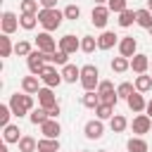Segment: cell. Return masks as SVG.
Returning <instances> with one entry per match:
<instances>
[{
    "mask_svg": "<svg viewBox=\"0 0 152 152\" xmlns=\"http://www.w3.org/2000/svg\"><path fill=\"white\" fill-rule=\"evenodd\" d=\"M116 21H119V26H121V28H128V26H133V24H135V12H133V10H124V12L119 14V19H116Z\"/></svg>",
    "mask_w": 152,
    "mask_h": 152,
    "instance_id": "cell-32",
    "label": "cell"
},
{
    "mask_svg": "<svg viewBox=\"0 0 152 152\" xmlns=\"http://www.w3.org/2000/svg\"><path fill=\"white\" fill-rule=\"evenodd\" d=\"M38 81H40V76H36V74L24 76V78H21V90H24V93H28V95H36V93L40 90Z\"/></svg>",
    "mask_w": 152,
    "mask_h": 152,
    "instance_id": "cell-19",
    "label": "cell"
},
{
    "mask_svg": "<svg viewBox=\"0 0 152 152\" xmlns=\"http://www.w3.org/2000/svg\"><path fill=\"white\" fill-rule=\"evenodd\" d=\"M7 104H10V109H12V114H14L17 119H21V116L31 114V109H36L33 95H28V93H14Z\"/></svg>",
    "mask_w": 152,
    "mask_h": 152,
    "instance_id": "cell-1",
    "label": "cell"
},
{
    "mask_svg": "<svg viewBox=\"0 0 152 152\" xmlns=\"http://www.w3.org/2000/svg\"><path fill=\"white\" fill-rule=\"evenodd\" d=\"M2 140L10 145V142H19L21 140V131H19V126L17 124H7L5 128H2Z\"/></svg>",
    "mask_w": 152,
    "mask_h": 152,
    "instance_id": "cell-20",
    "label": "cell"
},
{
    "mask_svg": "<svg viewBox=\"0 0 152 152\" xmlns=\"http://www.w3.org/2000/svg\"><path fill=\"white\" fill-rule=\"evenodd\" d=\"M38 2H40L43 10H55L57 7V0H38Z\"/></svg>",
    "mask_w": 152,
    "mask_h": 152,
    "instance_id": "cell-44",
    "label": "cell"
},
{
    "mask_svg": "<svg viewBox=\"0 0 152 152\" xmlns=\"http://www.w3.org/2000/svg\"><path fill=\"white\" fill-rule=\"evenodd\" d=\"M36 24H40L38 21V14H19V26L24 28V31H33L36 28Z\"/></svg>",
    "mask_w": 152,
    "mask_h": 152,
    "instance_id": "cell-28",
    "label": "cell"
},
{
    "mask_svg": "<svg viewBox=\"0 0 152 152\" xmlns=\"http://www.w3.org/2000/svg\"><path fill=\"white\" fill-rule=\"evenodd\" d=\"M38 107H45V109H50L52 104H57V97H55V93H52V88H48V86H43L38 93Z\"/></svg>",
    "mask_w": 152,
    "mask_h": 152,
    "instance_id": "cell-16",
    "label": "cell"
},
{
    "mask_svg": "<svg viewBox=\"0 0 152 152\" xmlns=\"http://www.w3.org/2000/svg\"><path fill=\"white\" fill-rule=\"evenodd\" d=\"M59 112H62V107H59V102H57V104H52V107L48 109V114H50V119H57V116H59Z\"/></svg>",
    "mask_w": 152,
    "mask_h": 152,
    "instance_id": "cell-43",
    "label": "cell"
},
{
    "mask_svg": "<svg viewBox=\"0 0 152 152\" xmlns=\"http://www.w3.org/2000/svg\"><path fill=\"white\" fill-rule=\"evenodd\" d=\"M45 62L48 64H55V66H64V64H69V52H64V50H55V52H45Z\"/></svg>",
    "mask_w": 152,
    "mask_h": 152,
    "instance_id": "cell-18",
    "label": "cell"
},
{
    "mask_svg": "<svg viewBox=\"0 0 152 152\" xmlns=\"http://www.w3.org/2000/svg\"><path fill=\"white\" fill-rule=\"evenodd\" d=\"M95 5H107V0H93Z\"/></svg>",
    "mask_w": 152,
    "mask_h": 152,
    "instance_id": "cell-46",
    "label": "cell"
},
{
    "mask_svg": "<svg viewBox=\"0 0 152 152\" xmlns=\"http://www.w3.org/2000/svg\"><path fill=\"white\" fill-rule=\"evenodd\" d=\"M38 21H40L43 31H57V28L62 26V21H64V12H59L57 7H55V10H43V7H40Z\"/></svg>",
    "mask_w": 152,
    "mask_h": 152,
    "instance_id": "cell-2",
    "label": "cell"
},
{
    "mask_svg": "<svg viewBox=\"0 0 152 152\" xmlns=\"http://www.w3.org/2000/svg\"><path fill=\"white\" fill-rule=\"evenodd\" d=\"M95 48H97V38L95 36H83L81 38V52L90 55V52H95Z\"/></svg>",
    "mask_w": 152,
    "mask_h": 152,
    "instance_id": "cell-35",
    "label": "cell"
},
{
    "mask_svg": "<svg viewBox=\"0 0 152 152\" xmlns=\"http://www.w3.org/2000/svg\"><path fill=\"white\" fill-rule=\"evenodd\" d=\"M150 69H152V62H150Z\"/></svg>",
    "mask_w": 152,
    "mask_h": 152,
    "instance_id": "cell-51",
    "label": "cell"
},
{
    "mask_svg": "<svg viewBox=\"0 0 152 152\" xmlns=\"http://www.w3.org/2000/svg\"><path fill=\"white\" fill-rule=\"evenodd\" d=\"M95 116H97V119H102V121H107V119H112V116H114V107H112V104L100 102V104L95 107Z\"/></svg>",
    "mask_w": 152,
    "mask_h": 152,
    "instance_id": "cell-33",
    "label": "cell"
},
{
    "mask_svg": "<svg viewBox=\"0 0 152 152\" xmlns=\"http://www.w3.org/2000/svg\"><path fill=\"white\" fill-rule=\"evenodd\" d=\"M26 64H28V71H31V74L40 76V71H43V69H45V64H48V62H45V52H43V50H38V48H36V50H31V55L26 57Z\"/></svg>",
    "mask_w": 152,
    "mask_h": 152,
    "instance_id": "cell-5",
    "label": "cell"
},
{
    "mask_svg": "<svg viewBox=\"0 0 152 152\" xmlns=\"http://www.w3.org/2000/svg\"><path fill=\"white\" fill-rule=\"evenodd\" d=\"M62 76H64L66 83H76V81H81V66H76V64H64V66H62Z\"/></svg>",
    "mask_w": 152,
    "mask_h": 152,
    "instance_id": "cell-21",
    "label": "cell"
},
{
    "mask_svg": "<svg viewBox=\"0 0 152 152\" xmlns=\"http://www.w3.org/2000/svg\"><path fill=\"white\" fill-rule=\"evenodd\" d=\"M126 104H128V109H131V112H135V114L145 112V107H147V102H145V97H142V93H140V90H133V93L128 95Z\"/></svg>",
    "mask_w": 152,
    "mask_h": 152,
    "instance_id": "cell-14",
    "label": "cell"
},
{
    "mask_svg": "<svg viewBox=\"0 0 152 152\" xmlns=\"http://www.w3.org/2000/svg\"><path fill=\"white\" fill-rule=\"evenodd\" d=\"M12 52H14V45H12L10 36L2 33V36H0V57H10Z\"/></svg>",
    "mask_w": 152,
    "mask_h": 152,
    "instance_id": "cell-34",
    "label": "cell"
},
{
    "mask_svg": "<svg viewBox=\"0 0 152 152\" xmlns=\"http://www.w3.org/2000/svg\"><path fill=\"white\" fill-rule=\"evenodd\" d=\"M147 31H150V36H152V26H150V28H147Z\"/></svg>",
    "mask_w": 152,
    "mask_h": 152,
    "instance_id": "cell-49",
    "label": "cell"
},
{
    "mask_svg": "<svg viewBox=\"0 0 152 152\" xmlns=\"http://www.w3.org/2000/svg\"><path fill=\"white\" fill-rule=\"evenodd\" d=\"M78 17H81V7H78V5H66V7H64V19L76 21Z\"/></svg>",
    "mask_w": 152,
    "mask_h": 152,
    "instance_id": "cell-40",
    "label": "cell"
},
{
    "mask_svg": "<svg viewBox=\"0 0 152 152\" xmlns=\"http://www.w3.org/2000/svg\"><path fill=\"white\" fill-rule=\"evenodd\" d=\"M112 71H116V74H124V71H128L131 69V59L128 57H124V55H119V57H114L112 59Z\"/></svg>",
    "mask_w": 152,
    "mask_h": 152,
    "instance_id": "cell-29",
    "label": "cell"
},
{
    "mask_svg": "<svg viewBox=\"0 0 152 152\" xmlns=\"http://www.w3.org/2000/svg\"><path fill=\"white\" fill-rule=\"evenodd\" d=\"M38 5H40L38 0H21V2H19V10H21L24 14H38V12H40Z\"/></svg>",
    "mask_w": 152,
    "mask_h": 152,
    "instance_id": "cell-36",
    "label": "cell"
},
{
    "mask_svg": "<svg viewBox=\"0 0 152 152\" xmlns=\"http://www.w3.org/2000/svg\"><path fill=\"white\" fill-rule=\"evenodd\" d=\"M81 88L83 90H97V86H100V71H97V66L95 64H86V66H81Z\"/></svg>",
    "mask_w": 152,
    "mask_h": 152,
    "instance_id": "cell-3",
    "label": "cell"
},
{
    "mask_svg": "<svg viewBox=\"0 0 152 152\" xmlns=\"http://www.w3.org/2000/svg\"><path fill=\"white\" fill-rule=\"evenodd\" d=\"M81 104L88 107V109H95V107L100 104V95H97V90H86V93L81 95Z\"/></svg>",
    "mask_w": 152,
    "mask_h": 152,
    "instance_id": "cell-23",
    "label": "cell"
},
{
    "mask_svg": "<svg viewBox=\"0 0 152 152\" xmlns=\"http://www.w3.org/2000/svg\"><path fill=\"white\" fill-rule=\"evenodd\" d=\"M133 90H135V83H128V81H124V83L116 86V95L124 97V100H128V95H131Z\"/></svg>",
    "mask_w": 152,
    "mask_h": 152,
    "instance_id": "cell-38",
    "label": "cell"
},
{
    "mask_svg": "<svg viewBox=\"0 0 152 152\" xmlns=\"http://www.w3.org/2000/svg\"><path fill=\"white\" fill-rule=\"evenodd\" d=\"M109 90H114V83H112V81H100L97 93H109Z\"/></svg>",
    "mask_w": 152,
    "mask_h": 152,
    "instance_id": "cell-42",
    "label": "cell"
},
{
    "mask_svg": "<svg viewBox=\"0 0 152 152\" xmlns=\"http://www.w3.org/2000/svg\"><path fill=\"white\" fill-rule=\"evenodd\" d=\"M17 145H19V152H38V140L33 135H21Z\"/></svg>",
    "mask_w": 152,
    "mask_h": 152,
    "instance_id": "cell-26",
    "label": "cell"
},
{
    "mask_svg": "<svg viewBox=\"0 0 152 152\" xmlns=\"http://www.w3.org/2000/svg\"><path fill=\"white\" fill-rule=\"evenodd\" d=\"M107 7L116 14H121L124 10H128V0H107Z\"/></svg>",
    "mask_w": 152,
    "mask_h": 152,
    "instance_id": "cell-39",
    "label": "cell"
},
{
    "mask_svg": "<svg viewBox=\"0 0 152 152\" xmlns=\"http://www.w3.org/2000/svg\"><path fill=\"white\" fill-rule=\"evenodd\" d=\"M36 48L43 50V52H55V50H57V43H55V38L50 36V31H43V33H38V38H36Z\"/></svg>",
    "mask_w": 152,
    "mask_h": 152,
    "instance_id": "cell-13",
    "label": "cell"
},
{
    "mask_svg": "<svg viewBox=\"0 0 152 152\" xmlns=\"http://www.w3.org/2000/svg\"><path fill=\"white\" fill-rule=\"evenodd\" d=\"M0 26H2V33L12 36L17 28H19V17L14 12H2V19H0Z\"/></svg>",
    "mask_w": 152,
    "mask_h": 152,
    "instance_id": "cell-9",
    "label": "cell"
},
{
    "mask_svg": "<svg viewBox=\"0 0 152 152\" xmlns=\"http://www.w3.org/2000/svg\"><path fill=\"white\" fill-rule=\"evenodd\" d=\"M147 10H150V12H152V0H147Z\"/></svg>",
    "mask_w": 152,
    "mask_h": 152,
    "instance_id": "cell-48",
    "label": "cell"
},
{
    "mask_svg": "<svg viewBox=\"0 0 152 152\" xmlns=\"http://www.w3.org/2000/svg\"><path fill=\"white\" fill-rule=\"evenodd\" d=\"M0 152H10V150H7V142H5L2 147H0Z\"/></svg>",
    "mask_w": 152,
    "mask_h": 152,
    "instance_id": "cell-47",
    "label": "cell"
},
{
    "mask_svg": "<svg viewBox=\"0 0 152 152\" xmlns=\"http://www.w3.org/2000/svg\"><path fill=\"white\" fill-rule=\"evenodd\" d=\"M38 152H59V140L57 138H40Z\"/></svg>",
    "mask_w": 152,
    "mask_h": 152,
    "instance_id": "cell-27",
    "label": "cell"
},
{
    "mask_svg": "<svg viewBox=\"0 0 152 152\" xmlns=\"http://www.w3.org/2000/svg\"><path fill=\"white\" fill-rule=\"evenodd\" d=\"M40 133H43V138H59L62 126L57 119H48L45 124H40Z\"/></svg>",
    "mask_w": 152,
    "mask_h": 152,
    "instance_id": "cell-17",
    "label": "cell"
},
{
    "mask_svg": "<svg viewBox=\"0 0 152 152\" xmlns=\"http://www.w3.org/2000/svg\"><path fill=\"white\" fill-rule=\"evenodd\" d=\"M114 45H119V36L114 31H102L97 36V50H112Z\"/></svg>",
    "mask_w": 152,
    "mask_h": 152,
    "instance_id": "cell-12",
    "label": "cell"
},
{
    "mask_svg": "<svg viewBox=\"0 0 152 152\" xmlns=\"http://www.w3.org/2000/svg\"><path fill=\"white\" fill-rule=\"evenodd\" d=\"M109 14H112V10H109L107 5H95L93 12H90V21H93V26H95V28H104L107 21H109Z\"/></svg>",
    "mask_w": 152,
    "mask_h": 152,
    "instance_id": "cell-6",
    "label": "cell"
},
{
    "mask_svg": "<svg viewBox=\"0 0 152 152\" xmlns=\"http://www.w3.org/2000/svg\"><path fill=\"white\" fill-rule=\"evenodd\" d=\"M83 133H86L88 140H100V138L104 135V124H102V119H90V121H86Z\"/></svg>",
    "mask_w": 152,
    "mask_h": 152,
    "instance_id": "cell-7",
    "label": "cell"
},
{
    "mask_svg": "<svg viewBox=\"0 0 152 152\" xmlns=\"http://www.w3.org/2000/svg\"><path fill=\"white\" fill-rule=\"evenodd\" d=\"M109 128H112L114 133H124V131L128 128V119H126L124 114H114V116L109 119Z\"/></svg>",
    "mask_w": 152,
    "mask_h": 152,
    "instance_id": "cell-25",
    "label": "cell"
},
{
    "mask_svg": "<svg viewBox=\"0 0 152 152\" xmlns=\"http://www.w3.org/2000/svg\"><path fill=\"white\" fill-rule=\"evenodd\" d=\"M138 52V40L133 38V36H124L121 40H119V55H124V57H133Z\"/></svg>",
    "mask_w": 152,
    "mask_h": 152,
    "instance_id": "cell-11",
    "label": "cell"
},
{
    "mask_svg": "<svg viewBox=\"0 0 152 152\" xmlns=\"http://www.w3.org/2000/svg\"><path fill=\"white\" fill-rule=\"evenodd\" d=\"M28 119H31V124H33V126H40V124H45V121L50 119V114H48V109H45V107H36V109H31Z\"/></svg>",
    "mask_w": 152,
    "mask_h": 152,
    "instance_id": "cell-24",
    "label": "cell"
},
{
    "mask_svg": "<svg viewBox=\"0 0 152 152\" xmlns=\"http://www.w3.org/2000/svg\"><path fill=\"white\" fill-rule=\"evenodd\" d=\"M40 81H43L48 88H57V86L64 81V76H62V71H57L55 64H45V69L40 71Z\"/></svg>",
    "mask_w": 152,
    "mask_h": 152,
    "instance_id": "cell-4",
    "label": "cell"
},
{
    "mask_svg": "<svg viewBox=\"0 0 152 152\" xmlns=\"http://www.w3.org/2000/svg\"><path fill=\"white\" fill-rule=\"evenodd\" d=\"M131 69H133L135 74H147V69H150V57L142 55V52H135V55L131 57Z\"/></svg>",
    "mask_w": 152,
    "mask_h": 152,
    "instance_id": "cell-15",
    "label": "cell"
},
{
    "mask_svg": "<svg viewBox=\"0 0 152 152\" xmlns=\"http://www.w3.org/2000/svg\"><path fill=\"white\" fill-rule=\"evenodd\" d=\"M135 24H138L140 28H150V26H152V12H150L147 7L135 10Z\"/></svg>",
    "mask_w": 152,
    "mask_h": 152,
    "instance_id": "cell-22",
    "label": "cell"
},
{
    "mask_svg": "<svg viewBox=\"0 0 152 152\" xmlns=\"http://www.w3.org/2000/svg\"><path fill=\"white\" fill-rule=\"evenodd\" d=\"M10 116H14L12 109H10V104H0V126H2V128L10 124Z\"/></svg>",
    "mask_w": 152,
    "mask_h": 152,
    "instance_id": "cell-41",
    "label": "cell"
},
{
    "mask_svg": "<svg viewBox=\"0 0 152 152\" xmlns=\"http://www.w3.org/2000/svg\"><path fill=\"white\" fill-rule=\"evenodd\" d=\"M135 90H140V93H150V90H152V76H147V74H138V76H135Z\"/></svg>",
    "mask_w": 152,
    "mask_h": 152,
    "instance_id": "cell-31",
    "label": "cell"
},
{
    "mask_svg": "<svg viewBox=\"0 0 152 152\" xmlns=\"http://www.w3.org/2000/svg\"><path fill=\"white\" fill-rule=\"evenodd\" d=\"M131 128H133L135 135H145V133H150V128H152V116H147V114H138V116L133 119Z\"/></svg>",
    "mask_w": 152,
    "mask_h": 152,
    "instance_id": "cell-8",
    "label": "cell"
},
{
    "mask_svg": "<svg viewBox=\"0 0 152 152\" xmlns=\"http://www.w3.org/2000/svg\"><path fill=\"white\" fill-rule=\"evenodd\" d=\"M126 150H128V152H147V142L142 140V135H133V138L126 142Z\"/></svg>",
    "mask_w": 152,
    "mask_h": 152,
    "instance_id": "cell-30",
    "label": "cell"
},
{
    "mask_svg": "<svg viewBox=\"0 0 152 152\" xmlns=\"http://www.w3.org/2000/svg\"><path fill=\"white\" fill-rule=\"evenodd\" d=\"M145 112H147V116H152V100H147V107H145Z\"/></svg>",
    "mask_w": 152,
    "mask_h": 152,
    "instance_id": "cell-45",
    "label": "cell"
},
{
    "mask_svg": "<svg viewBox=\"0 0 152 152\" xmlns=\"http://www.w3.org/2000/svg\"><path fill=\"white\" fill-rule=\"evenodd\" d=\"M57 48H59V50H64V52H69V55H74L76 50H81V40H78L74 33H66V36H62V38H59Z\"/></svg>",
    "mask_w": 152,
    "mask_h": 152,
    "instance_id": "cell-10",
    "label": "cell"
},
{
    "mask_svg": "<svg viewBox=\"0 0 152 152\" xmlns=\"http://www.w3.org/2000/svg\"><path fill=\"white\" fill-rule=\"evenodd\" d=\"M31 43L28 40H19V43H14V55H19V57H28L31 55Z\"/></svg>",
    "mask_w": 152,
    "mask_h": 152,
    "instance_id": "cell-37",
    "label": "cell"
},
{
    "mask_svg": "<svg viewBox=\"0 0 152 152\" xmlns=\"http://www.w3.org/2000/svg\"><path fill=\"white\" fill-rule=\"evenodd\" d=\"M97 152H107V150H97Z\"/></svg>",
    "mask_w": 152,
    "mask_h": 152,
    "instance_id": "cell-50",
    "label": "cell"
}]
</instances>
